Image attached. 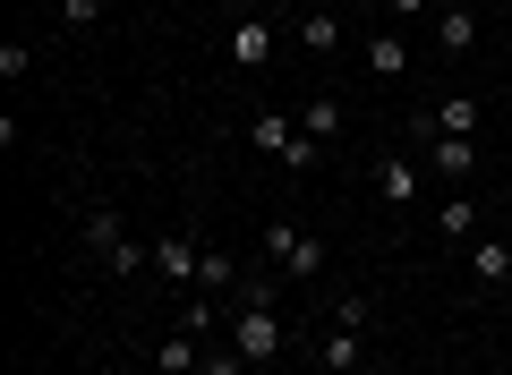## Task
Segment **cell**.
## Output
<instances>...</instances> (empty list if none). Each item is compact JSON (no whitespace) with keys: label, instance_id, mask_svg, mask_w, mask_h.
Wrapping results in <instances>:
<instances>
[{"label":"cell","instance_id":"6da1fadb","mask_svg":"<svg viewBox=\"0 0 512 375\" xmlns=\"http://www.w3.org/2000/svg\"><path fill=\"white\" fill-rule=\"evenodd\" d=\"M265 265L291 273V282H316L325 273V239L299 231V222H265Z\"/></svg>","mask_w":512,"mask_h":375},{"label":"cell","instance_id":"7a4b0ae2","mask_svg":"<svg viewBox=\"0 0 512 375\" xmlns=\"http://www.w3.org/2000/svg\"><path fill=\"white\" fill-rule=\"evenodd\" d=\"M222 341H231V350L248 358V367H274V358H282V341H291V333H282V316H274V307H239V316H231V333H222Z\"/></svg>","mask_w":512,"mask_h":375},{"label":"cell","instance_id":"3957f363","mask_svg":"<svg viewBox=\"0 0 512 375\" xmlns=\"http://www.w3.org/2000/svg\"><path fill=\"white\" fill-rule=\"evenodd\" d=\"M367 188H376L384 205H419V197H427V162L402 145V154H384L376 171H367Z\"/></svg>","mask_w":512,"mask_h":375},{"label":"cell","instance_id":"277c9868","mask_svg":"<svg viewBox=\"0 0 512 375\" xmlns=\"http://www.w3.org/2000/svg\"><path fill=\"white\" fill-rule=\"evenodd\" d=\"M419 154L436 179H478V137H436V128H419Z\"/></svg>","mask_w":512,"mask_h":375},{"label":"cell","instance_id":"5b68a950","mask_svg":"<svg viewBox=\"0 0 512 375\" xmlns=\"http://www.w3.org/2000/svg\"><path fill=\"white\" fill-rule=\"evenodd\" d=\"M274 43H282L274 18H239L231 35H222V52H231V69H265V60H274Z\"/></svg>","mask_w":512,"mask_h":375},{"label":"cell","instance_id":"8992f818","mask_svg":"<svg viewBox=\"0 0 512 375\" xmlns=\"http://www.w3.org/2000/svg\"><path fill=\"white\" fill-rule=\"evenodd\" d=\"M197 265H205V248H197L188 231H163V239H154V273H163V282H188V290H197Z\"/></svg>","mask_w":512,"mask_h":375},{"label":"cell","instance_id":"52a82bcc","mask_svg":"<svg viewBox=\"0 0 512 375\" xmlns=\"http://www.w3.org/2000/svg\"><path fill=\"white\" fill-rule=\"evenodd\" d=\"M478 120H487L478 94H444L436 111H419V128H436V137H478Z\"/></svg>","mask_w":512,"mask_h":375},{"label":"cell","instance_id":"ba28073f","mask_svg":"<svg viewBox=\"0 0 512 375\" xmlns=\"http://www.w3.org/2000/svg\"><path fill=\"white\" fill-rule=\"evenodd\" d=\"M154 375H205V341H197V333H180V324H171V333L154 341Z\"/></svg>","mask_w":512,"mask_h":375},{"label":"cell","instance_id":"9c48e42d","mask_svg":"<svg viewBox=\"0 0 512 375\" xmlns=\"http://www.w3.org/2000/svg\"><path fill=\"white\" fill-rule=\"evenodd\" d=\"M248 145H256V154H291V145H299V120H291V111H248Z\"/></svg>","mask_w":512,"mask_h":375},{"label":"cell","instance_id":"30bf717a","mask_svg":"<svg viewBox=\"0 0 512 375\" xmlns=\"http://www.w3.org/2000/svg\"><path fill=\"white\" fill-rule=\"evenodd\" d=\"M77 239H86L94 265H111V256L128 248V231H120V214H111V205H86V231H77Z\"/></svg>","mask_w":512,"mask_h":375},{"label":"cell","instance_id":"8fae6325","mask_svg":"<svg viewBox=\"0 0 512 375\" xmlns=\"http://www.w3.org/2000/svg\"><path fill=\"white\" fill-rule=\"evenodd\" d=\"M470 282L478 290H504L512 282V248H504V239H470Z\"/></svg>","mask_w":512,"mask_h":375},{"label":"cell","instance_id":"7c38bea8","mask_svg":"<svg viewBox=\"0 0 512 375\" xmlns=\"http://www.w3.org/2000/svg\"><path fill=\"white\" fill-rule=\"evenodd\" d=\"M359 350H367V333H350V324H333V333L316 341V367H325V375H350V367H359Z\"/></svg>","mask_w":512,"mask_h":375},{"label":"cell","instance_id":"4fadbf2b","mask_svg":"<svg viewBox=\"0 0 512 375\" xmlns=\"http://www.w3.org/2000/svg\"><path fill=\"white\" fill-rule=\"evenodd\" d=\"M478 43V18H470V0H461V9H436V52L453 60V52H470Z\"/></svg>","mask_w":512,"mask_h":375},{"label":"cell","instance_id":"5bb4252c","mask_svg":"<svg viewBox=\"0 0 512 375\" xmlns=\"http://www.w3.org/2000/svg\"><path fill=\"white\" fill-rule=\"evenodd\" d=\"M291 120H299V128H308V137H316V145H333V137H342V103H333V94H308V103H299V111H291Z\"/></svg>","mask_w":512,"mask_h":375},{"label":"cell","instance_id":"9a60e30c","mask_svg":"<svg viewBox=\"0 0 512 375\" xmlns=\"http://www.w3.org/2000/svg\"><path fill=\"white\" fill-rule=\"evenodd\" d=\"M239 256H222V248H205V265H197V290H214V299H239Z\"/></svg>","mask_w":512,"mask_h":375},{"label":"cell","instance_id":"2e32d148","mask_svg":"<svg viewBox=\"0 0 512 375\" xmlns=\"http://www.w3.org/2000/svg\"><path fill=\"white\" fill-rule=\"evenodd\" d=\"M359 52H367V69H376V77H402V69H410V43L393 35V26H384V35H367Z\"/></svg>","mask_w":512,"mask_h":375},{"label":"cell","instance_id":"e0dca14e","mask_svg":"<svg viewBox=\"0 0 512 375\" xmlns=\"http://www.w3.org/2000/svg\"><path fill=\"white\" fill-rule=\"evenodd\" d=\"M299 52H342V18L333 9H308L299 18Z\"/></svg>","mask_w":512,"mask_h":375},{"label":"cell","instance_id":"ac0fdd59","mask_svg":"<svg viewBox=\"0 0 512 375\" xmlns=\"http://www.w3.org/2000/svg\"><path fill=\"white\" fill-rule=\"evenodd\" d=\"M436 231L444 239H478V197H444L436 205Z\"/></svg>","mask_w":512,"mask_h":375},{"label":"cell","instance_id":"d6986e66","mask_svg":"<svg viewBox=\"0 0 512 375\" xmlns=\"http://www.w3.org/2000/svg\"><path fill=\"white\" fill-rule=\"evenodd\" d=\"M180 333H214V290H188V307H180Z\"/></svg>","mask_w":512,"mask_h":375},{"label":"cell","instance_id":"ffe728a7","mask_svg":"<svg viewBox=\"0 0 512 375\" xmlns=\"http://www.w3.org/2000/svg\"><path fill=\"white\" fill-rule=\"evenodd\" d=\"M367 316H376V307H367L359 290H342V299H333V324H350V333H367Z\"/></svg>","mask_w":512,"mask_h":375},{"label":"cell","instance_id":"44dd1931","mask_svg":"<svg viewBox=\"0 0 512 375\" xmlns=\"http://www.w3.org/2000/svg\"><path fill=\"white\" fill-rule=\"evenodd\" d=\"M205 375H256V367L231 350V341H214V350H205Z\"/></svg>","mask_w":512,"mask_h":375},{"label":"cell","instance_id":"7402d4cb","mask_svg":"<svg viewBox=\"0 0 512 375\" xmlns=\"http://www.w3.org/2000/svg\"><path fill=\"white\" fill-rule=\"evenodd\" d=\"M103 9H111V0H60V18H69V26H94Z\"/></svg>","mask_w":512,"mask_h":375},{"label":"cell","instance_id":"603a6c76","mask_svg":"<svg viewBox=\"0 0 512 375\" xmlns=\"http://www.w3.org/2000/svg\"><path fill=\"white\" fill-rule=\"evenodd\" d=\"M384 9H393V18L410 26V18H427V9H436V0H384Z\"/></svg>","mask_w":512,"mask_h":375},{"label":"cell","instance_id":"cb8c5ba5","mask_svg":"<svg viewBox=\"0 0 512 375\" xmlns=\"http://www.w3.org/2000/svg\"><path fill=\"white\" fill-rule=\"evenodd\" d=\"M504 290H512V282H504Z\"/></svg>","mask_w":512,"mask_h":375}]
</instances>
